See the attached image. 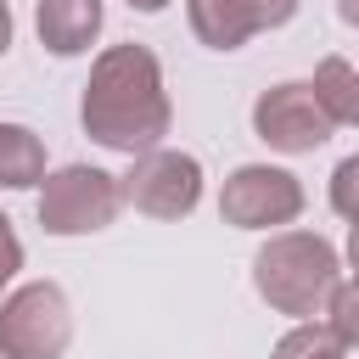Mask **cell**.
I'll list each match as a JSON object with an SVG mask.
<instances>
[{
    "mask_svg": "<svg viewBox=\"0 0 359 359\" xmlns=\"http://www.w3.org/2000/svg\"><path fill=\"white\" fill-rule=\"evenodd\" d=\"M320 320H325L348 348L359 342V292H353V280H348V275H337V280H331V292H325V303H320Z\"/></svg>",
    "mask_w": 359,
    "mask_h": 359,
    "instance_id": "cell-13",
    "label": "cell"
},
{
    "mask_svg": "<svg viewBox=\"0 0 359 359\" xmlns=\"http://www.w3.org/2000/svg\"><path fill=\"white\" fill-rule=\"evenodd\" d=\"M348 353H353V348H348V342H342V337L314 314V320H297V325L275 342V353H269V359H348Z\"/></svg>",
    "mask_w": 359,
    "mask_h": 359,
    "instance_id": "cell-12",
    "label": "cell"
},
{
    "mask_svg": "<svg viewBox=\"0 0 359 359\" xmlns=\"http://www.w3.org/2000/svg\"><path fill=\"white\" fill-rule=\"evenodd\" d=\"M252 129H258L264 146H275L286 157L314 151V146L331 140V118L320 112V101H314L309 84H275V90H264L252 101Z\"/></svg>",
    "mask_w": 359,
    "mask_h": 359,
    "instance_id": "cell-7",
    "label": "cell"
},
{
    "mask_svg": "<svg viewBox=\"0 0 359 359\" xmlns=\"http://www.w3.org/2000/svg\"><path fill=\"white\" fill-rule=\"evenodd\" d=\"M45 180V140L28 123H0V185L34 191Z\"/></svg>",
    "mask_w": 359,
    "mask_h": 359,
    "instance_id": "cell-11",
    "label": "cell"
},
{
    "mask_svg": "<svg viewBox=\"0 0 359 359\" xmlns=\"http://www.w3.org/2000/svg\"><path fill=\"white\" fill-rule=\"evenodd\" d=\"M219 213L224 224L236 230H280L303 213V185L297 174L286 168H269V163H241L224 191H219Z\"/></svg>",
    "mask_w": 359,
    "mask_h": 359,
    "instance_id": "cell-6",
    "label": "cell"
},
{
    "mask_svg": "<svg viewBox=\"0 0 359 359\" xmlns=\"http://www.w3.org/2000/svg\"><path fill=\"white\" fill-rule=\"evenodd\" d=\"M79 123L95 146L107 151H151L163 146L168 123H174V107H168V90H163V67L146 45H107L90 67V84H84V101H79Z\"/></svg>",
    "mask_w": 359,
    "mask_h": 359,
    "instance_id": "cell-1",
    "label": "cell"
},
{
    "mask_svg": "<svg viewBox=\"0 0 359 359\" xmlns=\"http://www.w3.org/2000/svg\"><path fill=\"white\" fill-rule=\"evenodd\" d=\"M101 0H34V28L50 56H79L101 34Z\"/></svg>",
    "mask_w": 359,
    "mask_h": 359,
    "instance_id": "cell-9",
    "label": "cell"
},
{
    "mask_svg": "<svg viewBox=\"0 0 359 359\" xmlns=\"http://www.w3.org/2000/svg\"><path fill=\"white\" fill-rule=\"evenodd\" d=\"M73 342V309L56 280H28L0 297V359H62Z\"/></svg>",
    "mask_w": 359,
    "mask_h": 359,
    "instance_id": "cell-4",
    "label": "cell"
},
{
    "mask_svg": "<svg viewBox=\"0 0 359 359\" xmlns=\"http://www.w3.org/2000/svg\"><path fill=\"white\" fill-rule=\"evenodd\" d=\"M342 11H348V17H353V0H342Z\"/></svg>",
    "mask_w": 359,
    "mask_h": 359,
    "instance_id": "cell-18",
    "label": "cell"
},
{
    "mask_svg": "<svg viewBox=\"0 0 359 359\" xmlns=\"http://www.w3.org/2000/svg\"><path fill=\"white\" fill-rule=\"evenodd\" d=\"M129 6H135V11H146V17H151V11H163V6H168V0H129Z\"/></svg>",
    "mask_w": 359,
    "mask_h": 359,
    "instance_id": "cell-17",
    "label": "cell"
},
{
    "mask_svg": "<svg viewBox=\"0 0 359 359\" xmlns=\"http://www.w3.org/2000/svg\"><path fill=\"white\" fill-rule=\"evenodd\" d=\"M118 191L146 219H185L202 202V163L191 151L151 146V151H135V168L118 180Z\"/></svg>",
    "mask_w": 359,
    "mask_h": 359,
    "instance_id": "cell-5",
    "label": "cell"
},
{
    "mask_svg": "<svg viewBox=\"0 0 359 359\" xmlns=\"http://www.w3.org/2000/svg\"><path fill=\"white\" fill-rule=\"evenodd\" d=\"M342 275V258L325 236L314 230H275L258 258H252V286L258 297L275 309V314H292V320H314L331 280Z\"/></svg>",
    "mask_w": 359,
    "mask_h": 359,
    "instance_id": "cell-2",
    "label": "cell"
},
{
    "mask_svg": "<svg viewBox=\"0 0 359 359\" xmlns=\"http://www.w3.org/2000/svg\"><path fill=\"white\" fill-rule=\"evenodd\" d=\"M191 34L208 50H241L252 34L297 17V0H185Z\"/></svg>",
    "mask_w": 359,
    "mask_h": 359,
    "instance_id": "cell-8",
    "label": "cell"
},
{
    "mask_svg": "<svg viewBox=\"0 0 359 359\" xmlns=\"http://www.w3.org/2000/svg\"><path fill=\"white\" fill-rule=\"evenodd\" d=\"M118 208H123V191H118V174H107V168L67 163V168L39 180L45 236H95L118 219Z\"/></svg>",
    "mask_w": 359,
    "mask_h": 359,
    "instance_id": "cell-3",
    "label": "cell"
},
{
    "mask_svg": "<svg viewBox=\"0 0 359 359\" xmlns=\"http://www.w3.org/2000/svg\"><path fill=\"white\" fill-rule=\"evenodd\" d=\"M309 90H314L320 112L331 118V129H353V123H359V73H353L348 56H325V62L314 67Z\"/></svg>",
    "mask_w": 359,
    "mask_h": 359,
    "instance_id": "cell-10",
    "label": "cell"
},
{
    "mask_svg": "<svg viewBox=\"0 0 359 359\" xmlns=\"http://www.w3.org/2000/svg\"><path fill=\"white\" fill-rule=\"evenodd\" d=\"M22 269V241H17V230H11V219L0 213V292L11 286V275Z\"/></svg>",
    "mask_w": 359,
    "mask_h": 359,
    "instance_id": "cell-15",
    "label": "cell"
},
{
    "mask_svg": "<svg viewBox=\"0 0 359 359\" xmlns=\"http://www.w3.org/2000/svg\"><path fill=\"white\" fill-rule=\"evenodd\" d=\"M6 50H11V6L0 0V56H6Z\"/></svg>",
    "mask_w": 359,
    "mask_h": 359,
    "instance_id": "cell-16",
    "label": "cell"
},
{
    "mask_svg": "<svg viewBox=\"0 0 359 359\" xmlns=\"http://www.w3.org/2000/svg\"><path fill=\"white\" fill-rule=\"evenodd\" d=\"M353 180H359V157H342L331 174V208L337 219H353Z\"/></svg>",
    "mask_w": 359,
    "mask_h": 359,
    "instance_id": "cell-14",
    "label": "cell"
}]
</instances>
